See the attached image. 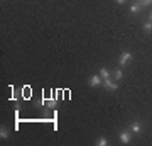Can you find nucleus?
Here are the masks:
<instances>
[{
  "instance_id": "1",
  "label": "nucleus",
  "mask_w": 152,
  "mask_h": 146,
  "mask_svg": "<svg viewBox=\"0 0 152 146\" xmlns=\"http://www.w3.org/2000/svg\"><path fill=\"white\" fill-rule=\"evenodd\" d=\"M130 60H132V53L125 51V53L120 54V58H118V65H120V66H125L127 63H130Z\"/></svg>"
},
{
  "instance_id": "2",
  "label": "nucleus",
  "mask_w": 152,
  "mask_h": 146,
  "mask_svg": "<svg viewBox=\"0 0 152 146\" xmlns=\"http://www.w3.org/2000/svg\"><path fill=\"white\" fill-rule=\"evenodd\" d=\"M102 83H103V78L100 75H91L90 76V82H88L90 87H98V85H102Z\"/></svg>"
},
{
  "instance_id": "3",
  "label": "nucleus",
  "mask_w": 152,
  "mask_h": 146,
  "mask_svg": "<svg viewBox=\"0 0 152 146\" xmlns=\"http://www.w3.org/2000/svg\"><path fill=\"white\" fill-rule=\"evenodd\" d=\"M130 131L134 133V134H140V133H142V124L139 122V121L130 122Z\"/></svg>"
},
{
  "instance_id": "4",
  "label": "nucleus",
  "mask_w": 152,
  "mask_h": 146,
  "mask_svg": "<svg viewBox=\"0 0 152 146\" xmlns=\"http://www.w3.org/2000/svg\"><path fill=\"white\" fill-rule=\"evenodd\" d=\"M103 85H105V88H108V90H117V88H118V85H117L115 82H112V78H105Z\"/></svg>"
},
{
  "instance_id": "5",
  "label": "nucleus",
  "mask_w": 152,
  "mask_h": 146,
  "mask_svg": "<svg viewBox=\"0 0 152 146\" xmlns=\"http://www.w3.org/2000/svg\"><path fill=\"white\" fill-rule=\"evenodd\" d=\"M118 136H120V141H122L124 145H129V143L132 141V136H130V133H125V131H122V133H120Z\"/></svg>"
},
{
  "instance_id": "6",
  "label": "nucleus",
  "mask_w": 152,
  "mask_h": 146,
  "mask_svg": "<svg viewBox=\"0 0 152 146\" xmlns=\"http://www.w3.org/2000/svg\"><path fill=\"white\" fill-rule=\"evenodd\" d=\"M140 10H142V5L139 2H135V4L130 5V14H137V12H140Z\"/></svg>"
},
{
  "instance_id": "7",
  "label": "nucleus",
  "mask_w": 152,
  "mask_h": 146,
  "mask_svg": "<svg viewBox=\"0 0 152 146\" xmlns=\"http://www.w3.org/2000/svg\"><path fill=\"white\" fill-rule=\"evenodd\" d=\"M100 76H102L103 80H105V78H110V71H108V68H105V66H103V68H100Z\"/></svg>"
},
{
  "instance_id": "8",
  "label": "nucleus",
  "mask_w": 152,
  "mask_h": 146,
  "mask_svg": "<svg viewBox=\"0 0 152 146\" xmlns=\"http://www.w3.org/2000/svg\"><path fill=\"white\" fill-rule=\"evenodd\" d=\"M107 145H108V139H107L105 136H102V138L96 139V146H107Z\"/></svg>"
},
{
  "instance_id": "9",
  "label": "nucleus",
  "mask_w": 152,
  "mask_h": 146,
  "mask_svg": "<svg viewBox=\"0 0 152 146\" xmlns=\"http://www.w3.org/2000/svg\"><path fill=\"white\" fill-rule=\"evenodd\" d=\"M113 76H115V80H117V82L122 80V76H124V71L120 70V68H117V70L113 71Z\"/></svg>"
},
{
  "instance_id": "10",
  "label": "nucleus",
  "mask_w": 152,
  "mask_h": 146,
  "mask_svg": "<svg viewBox=\"0 0 152 146\" xmlns=\"http://www.w3.org/2000/svg\"><path fill=\"white\" fill-rule=\"evenodd\" d=\"M41 104H44V105H49L51 109L56 107V100H54V99H51V100H44V99H42V102H41Z\"/></svg>"
},
{
  "instance_id": "11",
  "label": "nucleus",
  "mask_w": 152,
  "mask_h": 146,
  "mask_svg": "<svg viewBox=\"0 0 152 146\" xmlns=\"http://www.w3.org/2000/svg\"><path fill=\"white\" fill-rule=\"evenodd\" d=\"M144 31H145L147 34L152 33V22H151V21H147L145 24H144Z\"/></svg>"
},
{
  "instance_id": "12",
  "label": "nucleus",
  "mask_w": 152,
  "mask_h": 146,
  "mask_svg": "<svg viewBox=\"0 0 152 146\" xmlns=\"http://www.w3.org/2000/svg\"><path fill=\"white\" fill-rule=\"evenodd\" d=\"M0 138H2V139H7V138H9V131H7L5 127H0Z\"/></svg>"
},
{
  "instance_id": "13",
  "label": "nucleus",
  "mask_w": 152,
  "mask_h": 146,
  "mask_svg": "<svg viewBox=\"0 0 152 146\" xmlns=\"http://www.w3.org/2000/svg\"><path fill=\"white\" fill-rule=\"evenodd\" d=\"M139 4H140L142 7H147V5H151L152 4V0H142V2H139Z\"/></svg>"
},
{
  "instance_id": "14",
  "label": "nucleus",
  "mask_w": 152,
  "mask_h": 146,
  "mask_svg": "<svg viewBox=\"0 0 152 146\" xmlns=\"http://www.w3.org/2000/svg\"><path fill=\"white\" fill-rule=\"evenodd\" d=\"M115 2H117V4H125L127 0H115Z\"/></svg>"
},
{
  "instance_id": "15",
  "label": "nucleus",
  "mask_w": 152,
  "mask_h": 146,
  "mask_svg": "<svg viewBox=\"0 0 152 146\" xmlns=\"http://www.w3.org/2000/svg\"><path fill=\"white\" fill-rule=\"evenodd\" d=\"M149 21H151V22H152V12H151V17H149Z\"/></svg>"
},
{
  "instance_id": "16",
  "label": "nucleus",
  "mask_w": 152,
  "mask_h": 146,
  "mask_svg": "<svg viewBox=\"0 0 152 146\" xmlns=\"http://www.w3.org/2000/svg\"><path fill=\"white\" fill-rule=\"evenodd\" d=\"M137 2H142V0H137Z\"/></svg>"
}]
</instances>
